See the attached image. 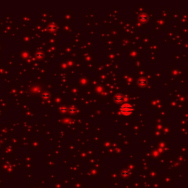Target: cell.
<instances>
[{"mask_svg":"<svg viewBox=\"0 0 188 188\" xmlns=\"http://www.w3.org/2000/svg\"><path fill=\"white\" fill-rule=\"evenodd\" d=\"M133 111V108L130 105H124L121 107L120 108V112L123 113L124 115H131Z\"/></svg>","mask_w":188,"mask_h":188,"instance_id":"cell-1","label":"cell"},{"mask_svg":"<svg viewBox=\"0 0 188 188\" xmlns=\"http://www.w3.org/2000/svg\"><path fill=\"white\" fill-rule=\"evenodd\" d=\"M138 84L140 87H145L147 85V81L145 79H140L138 81Z\"/></svg>","mask_w":188,"mask_h":188,"instance_id":"cell-2","label":"cell"},{"mask_svg":"<svg viewBox=\"0 0 188 188\" xmlns=\"http://www.w3.org/2000/svg\"><path fill=\"white\" fill-rule=\"evenodd\" d=\"M140 21H142V22H143V19H145V21H147V20H148V17L145 15H141L140 16Z\"/></svg>","mask_w":188,"mask_h":188,"instance_id":"cell-3","label":"cell"}]
</instances>
